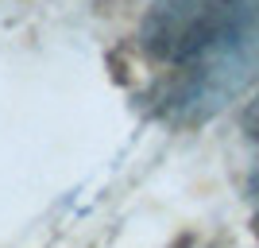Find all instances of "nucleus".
<instances>
[{"instance_id": "nucleus-1", "label": "nucleus", "mask_w": 259, "mask_h": 248, "mask_svg": "<svg viewBox=\"0 0 259 248\" xmlns=\"http://www.w3.org/2000/svg\"><path fill=\"white\" fill-rule=\"evenodd\" d=\"M136 39L166 70L162 113L205 120L259 78V0H151Z\"/></svg>"}, {"instance_id": "nucleus-2", "label": "nucleus", "mask_w": 259, "mask_h": 248, "mask_svg": "<svg viewBox=\"0 0 259 248\" xmlns=\"http://www.w3.org/2000/svg\"><path fill=\"white\" fill-rule=\"evenodd\" d=\"M248 136L255 140V151H259V101H251L248 109Z\"/></svg>"}]
</instances>
